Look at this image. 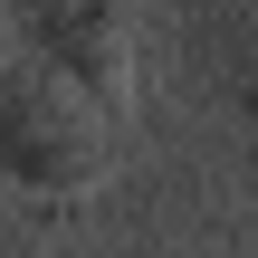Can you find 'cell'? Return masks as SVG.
<instances>
[{
	"label": "cell",
	"instance_id": "1",
	"mask_svg": "<svg viewBox=\"0 0 258 258\" xmlns=\"http://www.w3.org/2000/svg\"><path fill=\"white\" fill-rule=\"evenodd\" d=\"M115 134L77 86H57L29 57H0V182L29 201H86L115 172Z\"/></svg>",
	"mask_w": 258,
	"mask_h": 258
},
{
	"label": "cell",
	"instance_id": "2",
	"mask_svg": "<svg viewBox=\"0 0 258 258\" xmlns=\"http://www.w3.org/2000/svg\"><path fill=\"white\" fill-rule=\"evenodd\" d=\"M10 57L77 86L105 124L134 115V0H10Z\"/></svg>",
	"mask_w": 258,
	"mask_h": 258
},
{
	"label": "cell",
	"instance_id": "3",
	"mask_svg": "<svg viewBox=\"0 0 258 258\" xmlns=\"http://www.w3.org/2000/svg\"><path fill=\"white\" fill-rule=\"evenodd\" d=\"M0 57H10V0H0Z\"/></svg>",
	"mask_w": 258,
	"mask_h": 258
},
{
	"label": "cell",
	"instance_id": "4",
	"mask_svg": "<svg viewBox=\"0 0 258 258\" xmlns=\"http://www.w3.org/2000/svg\"><path fill=\"white\" fill-rule=\"evenodd\" d=\"M249 115H258V77H249Z\"/></svg>",
	"mask_w": 258,
	"mask_h": 258
}]
</instances>
